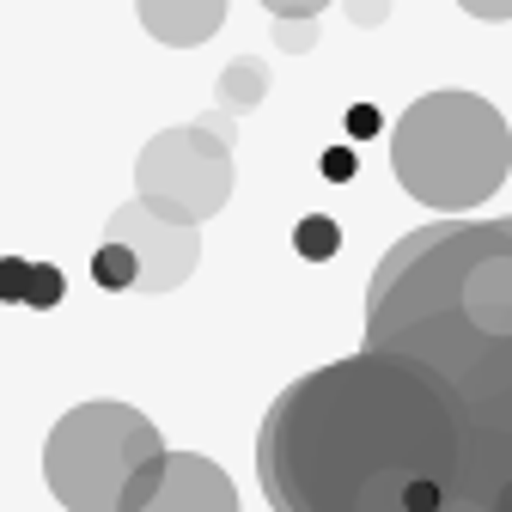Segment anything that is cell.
Returning <instances> with one entry per match:
<instances>
[{
	"mask_svg": "<svg viewBox=\"0 0 512 512\" xmlns=\"http://www.w3.org/2000/svg\"><path fill=\"white\" fill-rule=\"evenodd\" d=\"M275 43H281L287 55H299V49L317 43V25H311V19H275Z\"/></svg>",
	"mask_w": 512,
	"mask_h": 512,
	"instance_id": "13",
	"label": "cell"
},
{
	"mask_svg": "<svg viewBox=\"0 0 512 512\" xmlns=\"http://www.w3.org/2000/svg\"><path fill=\"white\" fill-rule=\"evenodd\" d=\"M342 13H348L360 31H372V25H384V19H391V0H342Z\"/></svg>",
	"mask_w": 512,
	"mask_h": 512,
	"instance_id": "14",
	"label": "cell"
},
{
	"mask_svg": "<svg viewBox=\"0 0 512 512\" xmlns=\"http://www.w3.org/2000/svg\"><path fill=\"white\" fill-rule=\"evenodd\" d=\"M141 512H238V488L220 464H208L196 452H171L165 482L153 488V500Z\"/></svg>",
	"mask_w": 512,
	"mask_h": 512,
	"instance_id": "6",
	"label": "cell"
},
{
	"mask_svg": "<svg viewBox=\"0 0 512 512\" xmlns=\"http://www.w3.org/2000/svg\"><path fill=\"white\" fill-rule=\"evenodd\" d=\"M293 250L305 256V263H330V256L342 250V226L330 214H305L299 232H293Z\"/></svg>",
	"mask_w": 512,
	"mask_h": 512,
	"instance_id": "10",
	"label": "cell"
},
{
	"mask_svg": "<svg viewBox=\"0 0 512 512\" xmlns=\"http://www.w3.org/2000/svg\"><path fill=\"white\" fill-rule=\"evenodd\" d=\"M317 165H324V177H330V183H354V171H360L354 147H330V153L317 159Z\"/></svg>",
	"mask_w": 512,
	"mask_h": 512,
	"instance_id": "15",
	"label": "cell"
},
{
	"mask_svg": "<svg viewBox=\"0 0 512 512\" xmlns=\"http://www.w3.org/2000/svg\"><path fill=\"white\" fill-rule=\"evenodd\" d=\"M92 281H98L104 293H128V287H141V256H135V244L104 238V244L92 250Z\"/></svg>",
	"mask_w": 512,
	"mask_h": 512,
	"instance_id": "8",
	"label": "cell"
},
{
	"mask_svg": "<svg viewBox=\"0 0 512 512\" xmlns=\"http://www.w3.org/2000/svg\"><path fill=\"white\" fill-rule=\"evenodd\" d=\"M378 128H384V116H378L372 104H354V110H348V141H372Z\"/></svg>",
	"mask_w": 512,
	"mask_h": 512,
	"instance_id": "16",
	"label": "cell"
},
{
	"mask_svg": "<svg viewBox=\"0 0 512 512\" xmlns=\"http://www.w3.org/2000/svg\"><path fill=\"white\" fill-rule=\"evenodd\" d=\"M232 147L214 135L208 122H189L159 135L141 153V196L177 220H208L232 196Z\"/></svg>",
	"mask_w": 512,
	"mask_h": 512,
	"instance_id": "4",
	"label": "cell"
},
{
	"mask_svg": "<svg viewBox=\"0 0 512 512\" xmlns=\"http://www.w3.org/2000/svg\"><path fill=\"white\" fill-rule=\"evenodd\" d=\"M397 183L421 208L439 214H470L506 183L512 135L488 98L476 92H427L403 110L391 135Z\"/></svg>",
	"mask_w": 512,
	"mask_h": 512,
	"instance_id": "2",
	"label": "cell"
},
{
	"mask_svg": "<svg viewBox=\"0 0 512 512\" xmlns=\"http://www.w3.org/2000/svg\"><path fill=\"white\" fill-rule=\"evenodd\" d=\"M366 342L415 378L445 512H512V214L409 232L372 275Z\"/></svg>",
	"mask_w": 512,
	"mask_h": 512,
	"instance_id": "1",
	"label": "cell"
},
{
	"mask_svg": "<svg viewBox=\"0 0 512 512\" xmlns=\"http://www.w3.org/2000/svg\"><path fill=\"white\" fill-rule=\"evenodd\" d=\"M110 238L135 244V256H141V287L147 293H171L177 281H189L196 250H202L196 244V220H177V214L153 208L147 196L110 214Z\"/></svg>",
	"mask_w": 512,
	"mask_h": 512,
	"instance_id": "5",
	"label": "cell"
},
{
	"mask_svg": "<svg viewBox=\"0 0 512 512\" xmlns=\"http://www.w3.org/2000/svg\"><path fill=\"white\" fill-rule=\"evenodd\" d=\"M61 299H68V275H61L55 263H31V287H25V305H31V311H55Z\"/></svg>",
	"mask_w": 512,
	"mask_h": 512,
	"instance_id": "11",
	"label": "cell"
},
{
	"mask_svg": "<svg viewBox=\"0 0 512 512\" xmlns=\"http://www.w3.org/2000/svg\"><path fill=\"white\" fill-rule=\"evenodd\" d=\"M263 92H269V68L256 55H238L232 68L220 74V104L226 110H250V104H263Z\"/></svg>",
	"mask_w": 512,
	"mask_h": 512,
	"instance_id": "9",
	"label": "cell"
},
{
	"mask_svg": "<svg viewBox=\"0 0 512 512\" xmlns=\"http://www.w3.org/2000/svg\"><path fill=\"white\" fill-rule=\"evenodd\" d=\"M153 458H165L159 427L128 403H80L55 421L43 445L49 494L68 512H122V494Z\"/></svg>",
	"mask_w": 512,
	"mask_h": 512,
	"instance_id": "3",
	"label": "cell"
},
{
	"mask_svg": "<svg viewBox=\"0 0 512 512\" xmlns=\"http://www.w3.org/2000/svg\"><path fill=\"white\" fill-rule=\"evenodd\" d=\"M458 7H464L470 19H488V25H500V19H512V0H458Z\"/></svg>",
	"mask_w": 512,
	"mask_h": 512,
	"instance_id": "18",
	"label": "cell"
},
{
	"mask_svg": "<svg viewBox=\"0 0 512 512\" xmlns=\"http://www.w3.org/2000/svg\"><path fill=\"white\" fill-rule=\"evenodd\" d=\"M263 7L275 13V19H317L330 7V0H263Z\"/></svg>",
	"mask_w": 512,
	"mask_h": 512,
	"instance_id": "17",
	"label": "cell"
},
{
	"mask_svg": "<svg viewBox=\"0 0 512 512\" xmlns=\"http://www.w3.org/2000/svg\"><path fill=\"white\" fill-rule=\"evenodd\" d=\"M31 287V263L25 256H0V305H25Z\"/></svg>",
	"mask_w": 512,
	"mask_h": 512,
	"instance_id": "12",
	"label": "cell"
},
{
	"mask_svg": "<svg viewBox=\"0 0 512 512\" xmlns=\"http://www.w3.org/2000/svg\"><path fill=\"white\" fill-rule=\"evenodd\" d=\"M226 19V0H141V25L171 43V49H196L220 31Z\"/></svg>",
	"mask_w": 512,
	"mask_h": 512,
	"instance_id": "7",
	"label": "cell"
}]
</instances>
